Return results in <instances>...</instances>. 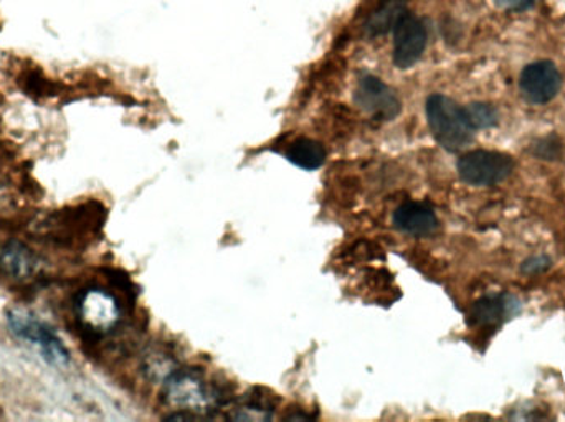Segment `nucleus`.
Wrapping results in <instances>:
<instances>
[{
	"label": "nucleus",
	"mask_w": 565,
	"mask_h": 422,
	"mask_svg": "<svg viewBox=\"0 0 565 422\" xmlns=\"http://www.w3.org/2000/svg\"><path fill=\"white\" fill-rule=\"evenodd\" d=\"M408 0H379L375 9L365 20V33L369 36L387 35L407 13Z\"/></svg>",
	"instance_id": "f8f14e48"
},
{
	"label": "nucleus",
	"mask_w": 565,
	"mask_h": 422,
	"mask_svg": "<svg viewBox=\"0 0 565 422\" xmlns=\"http://www.w3.org/2000/svg\"><path fill=\"white\" fill-rule=\"evenodd\" d=\"M425 23L412 13H405L394 29V63L397 68H412L427 48Z\"/></svg>",
	"instance_id": "0eeeda50"
},
{
	"label": "nucleus",
	"mask_w": 565,
	"mask_h": 422,
	"mask_svg": "<svg viewBox=\"0 0 565 422\" xmlns=\"http://www.w3.org/2000/svg\"><path fill=\"white\" fill-rule=\"evenodd\" d=\"M461 181L475 187H493L513 174V159L503 152L473 151L461 155L458 161Z\"/></svg>",
	"instance_id": "7ed1b4c3"
},
{
	"label": "nucleus",
	"mask_w": 565,
	"mask_h": 422,
	"mask_svg": "<svg viewBox=\"0 0 565 422\" xmlns=\"http://www.w3.org/2000/svg\"><path fill=\"white\" fill-rule=\"evenodd\" d=\"M533 154L534 158L543 159V161H559L563 155V142L556 134L547 136L533 145Z\"/></svg>",
	"instance_id": "2eb2a0df"
},
{
	"label": "nucleus",
	"mask_w": 565,
	"mask_h": 422,
	"mask_svg": "<svg viewBox=\"0 0 565 422\" xmlns=\"http://www.w3.org/2000/svg\"><path fill=\"white\" fill-rule=\"evenodd\" d=\"M166 394L171 403L192 408L194 411H198V408H207L214 401V394L205 387L204 381L189 374L175 375L169 380L166 385Z\"/></svg>",
	"instance_id": "9d476101"
},
{
	"label": "nucleus",
	"mask_w": 565,
	"mask_h": 422,
	"mask_svg": "<svg viewBox=\"0 0 565 422\" xmlns=\"http://www.w3.org/2000/svg\"><path fill=\"white\" fill-rule=\"evenodd\" d=\"M286 159L296 167L316 171L324 164L326 152L324 148L312 139H298L289 145Z\"/></svg>",
	"instance_id": "ddd939ff"
},
{
	"label": "nucleus",
	"mask_w": 565,
	"mask_h": 422,
	"mask_svg": "<svg viewBox=\"0 0 565 422\" xmlns=\"http://www.w3.org/2000/svg\"><path fill=\"white\" fill-rule=\"evenodd\" d=\"M427 121L435 141L448 152H460L473 141V129L465 118V111L454 99L431 95L427 99Z\"/></svg>",
	"instance_id": "f257e3e1"
},
{
	"label": "nucleus",
	"mask_w": 565,
	"mask_h": 422,
	"mask_svg": "<svg viewBox=\"0 0 565 422\" xmlns=\"http://www.w3.org/2000/svg\"><path fill=\"white\" fill-rule=\"evenodd\" d=\"M551 266H553V259H551L550 256H531V258H527L526 261L521 264V272L530 275L543 274V272L550 271Z\"/></svg>",
	"instance_id": "dca6fc26"
},
{
	"label": "nucleus",
	"mask_w": 565,
	"mask_h": 422,
	"mask_svg": "<svg viewBox=\"0 0 565 422\" xmlns=\"http://www.w3.org/2000/svg\"><path fill=\"white\" fill-rule=\"evenodd\" d=\"M534 0H497V6L510 12H523V10L531 9Z\"/></svg>",
	"instance_id": "f3484780"
},
{
	"label": "nucleus",
	"mask_w": 565,
	"mask_h": 422,
	"mask_svg": "<svg viewBox=\"0 0 565 422\" xmlns=\"http://www.w3.org/2000/svg\"><path fill=\"white\" fill-rule=\"evenodd\" d=\"M7 321H9L12 334L29 344L30 347L36 348V351H40V355L50 365L65 367L68 364L70 354L62 338L46 322L36 317L33 312L26 311V309H13L9 312Z\"/></svg>",
	"instance_id": "f03ea898"
},
{
	"label": "nucleus",
	"mask_w": 565,
	"mask_h": 422,
	"mask_svg": "<svg viewBox=\"0 0 565 422\" xmlns=\"http://www.w3.org/2000/svg\"><path fill=\"white\" fill-rule=\"evenodd\" d=\"M0 269L13 281H26L39 271V258L19 241H10L0 251Z\"/></svg>",
	"instance_id": "9b49d317"
},
{
	"label": "nucleus",
	"mask_w": 565,
	"mask_h": 422,
	"mask_svg": "<svg viewBox=\"0 0 565 422\" xmlns=\"http://www.w3.org/2000/svg\"><path fill=\"white\" fill-rule=\"evenodd\" d=\"M521 312V301L508 292L488 294L478 299L468 312V322L473 327H498L516 317Z\"/></svg>",
	"instance_id": "6e6552de"
},
{
	"label": "nucleus",
	"mask_w": 565,
	"mask_h": 422,
	"mask_svg": "<svg viewBox=\"0 0 565 422\" xmlns=\"http://www.w3.org/2000/svg\"><path fill=\"white\" fill-rule=\"evenodd\" d=\"M355 102L359 108L382 121L397 118L402 109L397 93L391 86L385 85L381 78L372 75H365L359 79Z\"/></svg>",
	"instance_id": "423d86ee"
},
{
	"label": "nucleus",
	"mask_w": 565,
	"mask_h": 422,
	"mask_svg": "<svg viewBox=\"0 0 565 422\" xmlns=\"http://www.w3.org/2000/svg\"><path fill=\"white\" fill-rule=\"evenodd\" d=\"M394 225L398 231L405 235L414 236V238H427L437 231V215L434 208L420 202H405L394 213Z\"/></svg>",
	"instance_id": "1a4fd4ad"
},
{
	"label": "nucleus",
	"mask_w": 565,
	"mask_h": 422,
	"mask_svg": "<svg viewBox=\"0 0 565 422\" xmlns=\"http://www.w3.org/2000/svg\"><path fill=\"white\" fill-rule=\"evenodd\" d=\"M563 88V75L553 62H534L521 73L520 89L531 105L543 106L553 101Z\"/></svg>",
	"instance_id": "39448f33"
},
{
	"label": "nucleus",
	"mask_w": 565,
	"mask_h": 422,
	"mask_svg": "<svg viewBox=\"0 0 565 422\" xmlns=\"http://www.w3.org/2000/svg\"><path fill=\"white\" fill-rule=\"evenodd\" d=\"M78 317L89 332L105 335L119 324L121 309L115 295L103 289H89L79 297Z\"/></svg>",
	"instance_id": "20e7f679"
},
{
	"label": "nucleus",
	"mask_w": 565,
	"mask_h": 422,
	"mask_svg": "<svg viewBox=\"0 0 565 422\" xmlns=\"http://www.w3.org/2000/svg\"><path fill=\"white\" fill-rule=\"evenodd\" d=\"M463 111L465 118H467L468 125L473 131L493 129L500 122L498 109L488 105V102H471V105L465 106Z\"/></svg>",
	"instance_id": "4468645a"
}]
</instances>
